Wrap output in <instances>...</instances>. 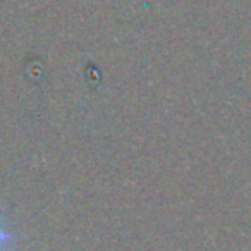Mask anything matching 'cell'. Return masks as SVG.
Segmentation results:
<instances>
[{
  "mask_svg": "<svg viewBox=\"0 0 251 251\" xmlns=\"http://www.w3.org/2000/svg\"><path fill=\"white\" fill-rule=\"evenodd\" d=\"M12 243H14V236L0 226V251H9L12 246Z\"/></svg>",
  "mask_w": 251,
  "mask_h": 251,
  "instance_id": "1",
  "label": "cell"
}]
</instances>
